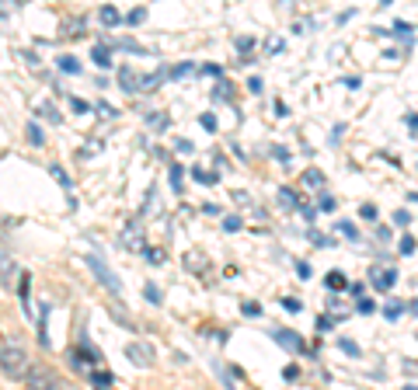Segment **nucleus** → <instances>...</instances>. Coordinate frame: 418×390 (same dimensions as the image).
<instances>
[{"label":"nucleus","instance_id":"obj_7","mask_svg":"<svg viewBox=\"0 0 418 390\" xmlns=\"http://www.w3.org/2000/svg\"><path fill=\"white\" fill-rule=\"evenodd\" d=\"M370 283H373V290L377 292H391L394 290V283H398V269L394 265H373V272H370Z\"/></svg>","mask_w":418,"mask_h":390},{"label":"nucleus","instance_id":"obj_29","mask_svg":"<svg viewBox=\"0 0 418 390\" xmlns=\"http://www.w3.org/2000/svg\"><path fill=\"white\" fill-rule=\"evenodd\" d=\"M241 310H244V317H258V314H262V307H258L255 300H244V303H241Z\"/></svg>","mask_w":418,"mask_h":390},{"label":"nucleus","instance_id":"obj_14","mask_svg":"<svg viewBox=\"0 0 418 390\" xmlns=\"http://www.w3.org/2000/svg\"><path fill=\"white\" fill-rule=\"evenodd\" d=\"M25 136H28V143H32V147H42V143H46V140H42V129H39V122H28Z\"/></svg>","mask_w":418,"mask_h":390},{"label":"nucleus","instance_id":"obj_3","mask_svg":"<svg viewBox=\"0 0 418 390\" xmlns=\"http://www.w3.org/2000/svg\"><path fill=\"white\" fill-rule=\"evenodd\" d=\"M67 363H70L77 373H88L91 366H98V370H102V366H104V356L98 352V349H91L88 342H81V345L67 349Z\"/></svg>","mask_w":418,"mask_h":390},{"label":"nucleus","instance_id":"obj_22","mask_svg":"<svg viewBox=\"0 0 418 390\" xmlns=\"http://www.w3.org/2000/svg\"><path fill=\"white\" fill-rule=\"evenodd\" d=\"M241 227H244V220H241V216H223V230H227V234H237Z\"/></svg>","mask_w":418,"mask_h":390},{"label":"nucleus","instance_id":"obj_19","mask_svg":"<svg viewBox=\"0 0 418 390\" xmlns=\"http://www.w3.org/2000/svg\"><path fill=\"white\" fill-rule=\"evenodd\" d=\"M335 206H338L335 195H317V209H321V213H335Z\"/></svg>","mask_w":418,"mask_h":390},{"label":"nucleus","instance_id":"obj_6","mask_svg":"<svg viewBox=\"0 0 418 390\" xmlns=\"http://www.w3.org/2000/svg\"><path fill=\"white\" fill-rule=\"evenodd\" d=\"M126 359H129L133 366H140V370H150V366L157 363V349H154L150 342L136 338V342H129V345H126Z\"/></svg>","mask_w":418,"mask_h":390},{"label":"nucleus","instance_id":"obj_11","mask_svg":"<svg viewBox=\"0 0 418 390\" xmlns=\"http://www.w3.org/2000/svg\"><path fill=\"white\" fill-rule=\"evenodd\" d=\"M279 206L283 209H300V195L293 189H279Z\"/></svg>","mask_w":418,"mask_h":390},{"label":"nucleus","instance_id":"obj_25","mask_svg":"<svg viewBox=\"0 0 418 390\" xmlns=\"http://www.w3.org/2000/svg\"><path fill=\"white\" fill-rule=\"evenodd\" d=\"M182 182H185V168H171V189L182 192Z\"/></svg>","mask_w":418,"mask_h":390},{"label":"nucleus","instance_id":"obj_49","mask_svg":"<svg viewBox=\"0 0 418 390\" xmlns=\"http://www.w3.org/2000/svg\"><path fill=\"white\" fill-rule=\"evenodd\" d=\"M203 213H206V216H220V206H213V202H206V206H203Z\"/></svg>","mask_w":418,"mask_h":390},{"label":"nucleus","instance_id":"obj_54","mask_svg":"<svg viewBox=\"0 0 418 390\" xmlns=\"http://www.w3.org/2000/svg\"><path fill=\"white\" fill-rule=\"evenodd\" d=\"M405 390H418V387H405Z\"/></svg>","mask_w":418,"mask_h":390},{"label":"nucleus","instance_id":"obj_15","mask_svg":"<svg viewBox=\"0 0 418 390\" xmlns=\"http://www.w3.org/2000/svg\"><path fill=\"white\" fill-rule=\"evenodd\" d=\"M91 60H95L98 67H112V56H108V46H95V49H91Z\"/></svg>","mask_w":418,"mask_h":390},{"label":"nucleus","instance_id":"obj_46","mask_svg":"<svg viewBox=\"0 0 418 390\" xmlns=\"http://www.w3.org/2000/svg\"><path fill=\"white\" fill-rule=\"evenodd\" d=\"M349 292H352L356 300H363V296H366V286H363V283H352V286H349Z\"/></svg>","mask_w":418,"mask_h":390},{"label":"nucleus","instance_id":"obj_1","mask_svg":"<svg viewBox=\"0 0 418 390\" xmlns=\"http://www.w3.org/2000/svg\"><path fill=\"white\" fill-rule=\"evenodd\" d=\"M28 370H32V359H28L25 345L18 338H4L0 342V373L7 380H25Z\"/></svg>","mask_w":418,"mask_h":390},{"label":"nucleus","instance_id":"obj_5","mask_svg":"<svg viewBox=\"0 0 418 390\" xmlns=\"http://www.w3.org/2000/svg\"><path fill=\"white\" fill-rule=\"evenodd\" d=\"M84 262H88V269L98 276V283H102L112 296H119V292H122V286H119V276L112 272V265L104 262V255H98V251H95V255H84Z\"/></svg>","mask_w":418,"mask_h":390},{"label":"nucleus","instance_id":"obj_21","mask_svg":"<svg viewBox=\"0 0 418 390\" xmlns=\"http://www.w3.org/2000/svg\"><path fill=\"white\" fill-rule=\"evenodd\" d=\"M398 248H401V255H415L418 241L412 237V234H401V244H398Z\"/></svg>","mask_w":418,"mask_h":390},{"label":"nucleus","instance_id":"obj_31","mask_svg":"<svg viewBox=\"0 0 418 390\" xmlns=\"http://www.w3.org/2000/svg\"><path fill=\"white\" fill-rule=\"evenodd\" d=\"M359 216H363V220H377V206H373V202H363V206H359Z\"/></svg>","mask_w":418,"mask_h":390},{"label":"nucleus","instance_id":"obj_12","mask_svg":"<svg viewBox=\"0 0 418 390\" xmlns=\"http://www.w3.org/2000/svg\"><path fill=\"white\" fill-rule=\"evenodd\" d=\"M192 178H196L199 185H216V182H220V175H216V171H206V168H192Z\"/></svg>","mask_w":418,"mask_h":390},{"label":"nucleus","instance_id":"obj_26","mask_svg":"<svg viewBox=\"0 0 418 390\" xmlns=\"http://www.w3.org/2000/svg\"><path fill=\"white\" fill-rule=\"evenodd\" d=\"M338 234H342V237H349V241H359V230H356L349 220H345V223H338Z\"/></svg>","mask_w":418,"mask_h":390},{"label":"nucleus","instance_id":"obj_28","mask_svg":"<svg viewBox=\"0 0 418 390\" xmlns=\"http://www.w3.org/2000/svg\"><path fill=\"white\" fill-rule=\"evenodd\" d=\"M412 223V213L408 209H394V227H408Z\"/></svg>","mask_w":418,"mask_h":390},{"label":"nucleus","instance_id":"obj_45","mask_svg":"<svg viewBox=\"0 0 418 390\" xmlns=\"http://www.w3.org/2000/svg\"><path fill=\"white\" fill-rule=\"evenodd\" d=\"M297 276H300V279H311V265H307V262H297Z\"/></svg>","mask_w":418,"mask_h":390},{"label":"nucleus","instance_id":"obj_2","mask_svg":"<svg viewBox=\"0 0 418 390\" xmlns=\"http://www.w3.org/2000/svg\"><path fill=\"white\" fill-rule=\"evenodd\" d=\"M164 81V74H154V77H143V74H136L133 67H122L119 70V84H122V91L126 95H140V91H157V84Z\"/></svg>","mask_w":418,"mask_h":390},{"label":"nucleus","instance_id":"obj_50","mask_svg":"<svg viewBox=\"0 0 418 390\" xmlns=\"http://www.w3.org/2000/svg\"><path fill=\"white\" fill-rule=\"evenodd\" d=\"M342 84H345V88H349V91H356V88H359V77H345V81H342Z\"/></svg>","mask_w":418,"mask_h":390},{"label":"nucleus","instance_id":"obj_23","mask_svg":"<svg viewBox=\"0 0 418 390\" xmlns=\"http://www.w3.org/2000/svg\"><path fill=\"white\" fill-rule=\"evenodd\" d=\"M338 349H342L345 356H363V349H359L352 338H342V342H338Z\"/></svg>","mask_w":418,"mask_h":390},{"label":"nucleus","instance_id":"obj_40","mask_svg":"<svg viewBox=\"0 0 418 390\" xmlns=\"http://www.w3.org/2000/svg\"><path fill=\"white\" fill-rule=\"evenodd\" d=\"M237 49H241V53H251V49H255V39L241 35V39H237Z\"/></svg>","mask_w":418,"mask_h":390},{"label":"nucleus","instance_id":"obj_16","mask_svg":"<svg viewBox=\"0 0 418 390\" xmlns=\"http://www.w3.org/2000/svg\"><path fill=\"white\" fill-rule=\"evenodd\" d=\"M401 310H405V303H401V300H391V303L384 307V317H387V321H398Z\"/></svg>","mask_w":418,"mask_h":390},{"label":"nucleus","instance_id":"obj_10","mask_svg":"<svg viewBox=\"0 0 418 390\" xmlns=\"http://www.w3.org/2000/svg\"><path fill=\"white\" fill-rule=\"evenodd\" d=\"M98 18H102L104 28H115L119 21H122V14H119V7H112V4H104L102 11H98Z\"/></svg>","mask_w":418,"mask_h":390},{"label":"nucleus","instance_id":"obj_51","mask_svg":"<svg viewBox=\"0 0 418 390\" xmlns=\"http://www.w3.org/2000/svg\"><path fill=\"white\" fill-rule=\"evenodd\" d=\"M70 105H74V112H88V101H81V98H74Z\"/></svg>","mask_w":418,"mask_h":390},{"label":"nucleus","instance_id":"obj_41","mask_svg":"<svg viewBox=\"0 0 418 390\" xmlns=\"http://www.w3.org/2000/svg\"><path fill=\"white\" fill-rule=\"evenodd\" d=\"M175 150H178V154H192V150H196V143H192V140H178V143H175Z\"/></svg>","mask_w":418,"mask_h":390},{"label":"nucleus","instance_id":"obj_8","mask_svg":"<svg viewBox=\"0 0 418 390\" xmlns=\"http://www.w3.org/2000/svg\"><path fill=\"white\" fill-rule=\"evenodd\" d=\"M272 338L283 345V349H290V352H307V342L297 335V331H286V328H276L272 331Z\"/></svg>","mask_w":418,"mask_h":390},{"label":"nucleus","instance_id":"obj_43","mask_svg":"<svg viewBox=\"0 0 418 390\" xmlns=\"http://www.w3.org/2000/svg\"><path fill=\"white\" fill-rule=\"evenodd\" d=\"M265 49H269V53H283V39H269Z\"/></svg>","mask_w":418,"mask_h":390},{"label":"nucleus","instance_id":"obj_36","mask_svg":"<svg viewBox=\"0 0 418 390\" xmlns=\"http://www.w3.org/2000/svg\"><path fill=\"white\" fill-rule=\"evenodd\" d=\"M269 154H272L276 161H283V164H290V150H286V147H272Z\"/></svg>","mask_w":418,"mask_h":390},{"label":"nucleus","instance_id":"obj_34","mask_svg":"<svg viewBox=\"0 0 418 390\" xmlns=\"http://www.w3.org/2000/svg\"><path fill=\"white\" fill-rule=\"evenodd\" d=\"M304 182L317 189V185H324V175H321V171H307V175H304Z\"/></svg>","mask_w":418,"mask_h":390},{"label":"nucleus","instance_id":"obj_35","mask_svg":"<svg viewBox=\"0 0 418 390\" xmlns=\"http://www.w3.org/2000/svg\"><path fill=\"white\" fill-rule=\"evenodd\" d=\"M189 74H196V67H192V63H182V67H175V70H171V77H189Z\"/></svg>","mask_w":418,"mask_h":390},{"label":"nucleus","instance_id":"obj_48","mask_svg":"<svg viewBox=\"0 0 418 390\" xmlns=\"http://www.w3.org/2000/svg\"><path fill=\"white\" fill-rule=\"evenodd\" d=\"M283 377H286V380H297V377H300V366H286Z\"/></svg>","mask_w":418,"mask_h":390},{"label":"nucleus","instance_id":"obj_18","mask_svg":"<svg viewBox=\"0 0 418 390\" xmlns=\"http://www.w3.org/2000/svg\"><path fill=\"white\" fill-rule=\"evenodd\" d=\"M147 122H150V126H154V129H157V133H161V129H168V126H171V119H168V115H164V112H154V115H150V119H147Z\"/></svg>","mask_w":418,"mask_h":390},{"label":"nucleus","instance_id":"obj_4","mask_svg":"<svg viewBox=\"0 0 418 390\" xmlns=\"http://www.w3.org/2000/svg\"><path fill=\"white\" fill-rule=\"evenodd\" d=\"M28 390H70L67 387V380L56 373V370H49V366H35L32 363V370H28Z\"/></svg>","mask_w":418,"mask_h":390},{"label":"nucleus","instance_id":"obj_53","mask_svg":"<svg viewBox=\"0 0 418 390\" xmlns=\"http://www.w3.org/2000/svg\"><path fill=\"white\" fill-rule=\"evenodd\" d=\"M95 390H112V387H95Z\"/></svg>","mask_w":418,"mask_h":390},{"label":"nucleus","instance_id":"obj_42","mask_svg":"<svg viewBox=\"0 0 418 390\" xmlns=\"http://www.w3.org/2000/svg\"><path fill=\"white\" fill-rule=\"evenodd\" d=\"M143 296H147L150 303H161V290H157V286H147V290H143Z\"/></svg>","mask_w":418,"mask_h":390},{"label":"nucleus","instance_id":"obj_44","mask_svg":"<svg viewBox=\"0 0 418 390\" xmlns=\"http://www.w3.org/2000/svg\"><path fill=\"white\" fill-rule=\"evenodd\" d=\"M248 91H251V95H262V77H251V81H248Z\"/></svg>","mask_w":418,"mask_h":390},{"label":"nucleus","instance_id":"obj_24","mask_svg":"<svg viewBox=\"0 0 418 390\" xmlns=\"http://www.w3.org/2000/svg\"><path fill=\"white\" fill-rule=\"evenodd\" d=\"M39 115H46V119H49V122H63V115H60V112H56V108H53V105H49V101H46V105H42V108H39Z\"/></svg>","mask_w":418,"mask_h":390},{"label":"nucleus","instance_id":"obj_9","mask_svg":"<svg viewBox=\"0 0 418 390\" xmlns=\"http://www.w3.org/2000/svg\"><path fill=\"white\" fill-rule=\"evenodd\" d=\"M119 241H122V248H129V251H147V244H143V227H136V223L126 227Z\"/></svg>","mask_w":418,"mask_h":390},{"label":"nucleus","instance_id":"obj_55","mask_svg":"<svg viewBox=\"0 0 418 390\" xmlns=\"http://www.w3.org/2000/svg\"><path fill=\"white\" fill-rule=\"evenodd\" d=\"M415 307H418V300H415Z\"/></svg>","mask_w":418,"mask_h":390},{"label":"nucleus","instance_id":"obj_47","mask_svg":"<svg viewBox=\"0 0 418 390\" xmlns=\"http://www.w3.org/2000/svg\"><path fill=\"white\" fill-rule=\"evenodd\" d=\"M405 373H408V377H418V359H405Z\"/></svg>","mask_w":418,"mask_h":390},{"label":"nucleus","instance_id":"obj_20","mask_svg":"<svg viewBox=\"0 0 418 390\" xmlns=\"http://www.w3.org/2000/svg\"><path fill=\"white\" fill-rule=\"evenodd\" d=\"M213 98H216V101H230V98H234V91H230V84H227V81H220V84L213 88Z\"/></svg>","mask_w":418,"mask_h":390},{"label":"nucleus","instance_id":"obj_13","mask_svg":"<svg viewBox=\"0 0 418 390\" xmlns=\"http://www.w3.org/2000/svg\"><path fill=\"white\" fill-rule=\"evenodd\" d=\"M324 286H328V290H345L349 283H345V276H342L338 269H331V272L324 276Z\"/></svg>","mask_w":418,"mask_h":390},{"label":"nucleus","instance_id":"obj_17","mask_svg":"<svg viewBox=\"0 0 418 390\" xmlns=\"http://www.w3.org/2000/svg\"><path fill=\"white\" fill-rule=\"evenodd\" d=\"M60 70H63V74H81V63H77L74 56H60Z\"/></svg>","mask_w":418,"mask_h":390},{"label":"nucleus","instance_id":"obj_38","mask_svg":"<svg viewBox=\"0 0 418 390\" xmlns=\"http://www.w3.org/2000/svg\"><path fill=\"white\" fill-rule=\"evenodd\" d=\"M283 307H286L290 314H300V310H304V303H300V300H293V296H286V300H283Z\"/></svg>","mask_w":418,"mask_h":390},{"label":"nucleus","instance_id":"obj_37","mask_svg":"<svg viewBox=\"0 0 418 390\" xmlns=\"http://www.w3.org/2000/svg\"><path fill=\"white\" fill-rule=\"evenodd\" d=\"M189 269H192V272H203V258H199V251H189Z\"/></svg>","mask_w":418,"mask_h":390},{"label":"nucleus","instance_id":"obj_39","mask_svg":"<svg viewBox=\"0 0 418 390\" xmlns=\"http://www.w3.org/2000/svg\"><path fill=\"white\" fill-rule=\"evenodd\" d=\"M356 310H359V314H373L377 307H373V300H366V296H363V300H356Z\"/></svg>","mask_w":418,"mask_h":390},{"label":"nucleus","instance_id":"obj_30","mask_svg":"<svg viewBox=\"0 0 418 390\" xmlns=\"http://www.w3.org/2000/svg\"><path fill=\"white\" fill-rule=\"evenodd\" d=\"M143 18H147V11H143V7H136V11H129V14H126V25H140Z\"/></svg>","mask_w":418,"mask_h":390},{"label":"nucleus","instance_id":"obj_32","mask_svg":"<svg viewBox=\"0 0 418 390\" xmlns=\"http://www.w3.org/2000/svg\"><path fill=\"white\" fill-rule=\"evenodd\" d=\"M199 126H203V129H209V133H216V126H220V122H216V115H199Z\"/></svg>","mask_w":418,"mask_h":390},{"label":"nucleus","instance_id":"obj_52","mask_svg":"<svg viewBox=\"0 0 418 390\" xmlns=\"http://www.w3.org/2000/svg\"><path fill=\"white\" fill-rule=\"evenodd\" d=\"M408 129H412V133H418V115H415V112L408 115Z\"/></svg>","mask_w":418,"mask_h":390},{"label":"nucleus","instance_id":"obj_27","mask_svg":"<svg viewBox=\"0 0 418 390\" xmlns=\"http://www.w3.org/2000/svg\"><path fill=\"white\" fill-rule=\"evenodd\" d=\"M338 321H342V317H331V314H321V317H317V331H328V328H335Z\"/></svg>","mask_w":418,"mask_h":390},{"label":"nucleus","instance_id":"obj_33","mask_svg":"<svg viewBox=\"0 0 418 390\" xmlns=\"http://www.w3.org/2000/svg\"><path fill=\"white\" fill-rule=\"evenodd\" d=\"M203 74H206V77H216V81H220V77H223V67H220V63H206V67H203Z\"/></svg>","mask_w":418,"mask_h":390}]
</instances>
